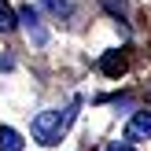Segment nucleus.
<instances>
[{"label":"nucleus","instance_id":"nucleus-1","mask_svg":"<svg viewBox=\"0 0 151 151\" xmlns=\"http://www.w3.org/2000/svg\"><path fill=\"white\" fill-rule=\"evenodd\" d=\"M74 114H78V103H70V107H63V111H41V114L33 118V125H29V133H33L37 144L52 147V144H59V140L66 137Z\"/></svg>","mask_w":151,"mask_h":151},{"label":"nucleus","instance_id":"nucleus-2","mask_svg":"<svg viewBox=\"0 0 151 151\" xmlns=\"http://www.w3.org/2000/svg\"><path fill=\"white\" fill-rule=\"evenodd\" d=\"M147 137H151V111H137L125 122V140L137 144V140H147Z\"/></svg>","mask_w":151,"mask_h":151},{"label":"nucleus","instance_id":"nucleus-3","mask_svg":"<svg viewBox=\"0 0 151 151\" xmlns=\"http://www.w3.org/2000/svg\"><path fill=\"white\" fill-rule=\"evenodd\" d=\"M125 66H129V59H125V52H107V55L100 59V70L107 74V78H122Z\"/></svg>","mask_w":151,"mask_h":151},{"label":"nucleus","instance_id":"nucleus-4","mask_svg":"<svg viewBox=\"0 0 151 151\" xmlns=\"http://www.w3.org/2000/svg\"><path fill=\"white\" fill-rule=\"evenodd\" d=\"M0 151H22V137L11 125H0Z\"/></svg>","mask_w":151,"mask_h":151},{"label":"nucleus","instance_id":"nucleus-5","mask_svg":"<svg viewBox=\"0 0 151 151\" xmlns=\"http://www.w3.org/2000/svg\"><path fill=\"white\" fill-rule=\"evenodd\" d=\"M15 26H19V19H15V11H11V7L4 4V0H0V33H11Z\"/></svg>","mask_w":151,"mask_h":151},{"label":"nucleus","instance_id":"nucleus-6","mask_svg":"<svg viewBox=\"0 0 151 151\" xmlns=\"http://www.w3.org/2000/svg\"><path fill=\"white\" fill-rule=\"evenodd\" d=\"M107 151H137L129 144V140H114V144H107Z\"/></svg>","mask_w":151,"mask_h":151},{"label":"nucleus","instance_id":"nucleus-7","mask_svg":"<svg viewBox=\"0 0 151 151\" xmlns=\"http://www.w3.org/2000/svg\"><path fill=\"white\" fill-rule=\"evenodd\" d=\"M103 4H107L114 15H125V0H103Z\"/></svg>","mask_w":151,"mask_h":151}]
</instances>
